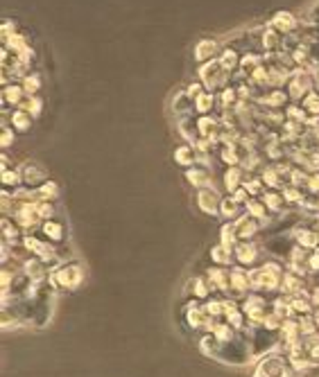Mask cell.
<instances>
[{"mask_svg":"<svg viewBox=\"0 0 319 377\" xmlns=\"http://www.w3.org/2000/svg\"><path fill=\"white\" fill-rule=\"evenodd\" d=\"M288 272L285 262L267 258L260 262L258 267L249 269V283H251V292L256 294H265V296H276L281 292V283L283 276Z\"/></svg>","mask_w":319,"mask_h":377,"instance_id":"cell-1","label":"cell"},{"mask_svg":"<svg viewBox=\"0 0 319 377\" xmlns=\"http://www.w3.org/2000/svg\"><path fill=\"white\" fill-rule=\"evenodd\" d=\"M84 278H86V272L84 267H81V262L72 258V260H64L50 269L48 285H50L55 292H75L81 287V283H84Z\"/></svg>","mask_w":319,"mask_h":377,"instance_id":"cell-2","label":"cell"},{"mask_svg":"<svg viewBox=\"0 0 319 377\" xmlns=\"http://www.w3.org/2000/svg\"><path fill=\"white\" fill-rule=\"evenodd\" d=\"M23 251L28 253V256H35L39 258L41 262H46L48 267H57L61 262V253H59V247H55V244H50L48 240H44L39 233H26V237H23L21 242Z\"/></svg>","mask_w":319,"mask_h":377,"instance_id":"cell-3","label":"cell"},{"mask_svg":"<svg viewBox=\"0 0 319 377\" xmlns=\"http://www.w3.org/2000/svg\"><path fill=\"white\" fill-rule=\"evenodd\" d=\"M251 359H253V355H251V348H249L244 330H240L235 339L222 343L220 355H218V362H222L226 366H247Z\"/></svg>","mask_w":319,"mask_h":377,"instance_id":"cell-4","label":"cell"},{"mask_svg":"<svg viewBox=\"0 0 319 377\" xmlns=\"http://www.w3.org/2000/svg\"><path fill=\"white\" fill-rule=\"evenodd\" d=\"M294 375L297 373L292 371L288 355L283 350H274L263 359H258L251 377H294Z\"/></svg>","mask_w":319,"mask_h":377,"instance_id":"cell-5","label":"cell"},{"mask_svg":"<svg viewBox=\"0 0 319 377\" xmlns=\"http://www.w3.org/2000/svg\"><path fill=\"white\" fill-rule=\"evenodd\" d=\"M247 334V341H249V348H251V355L253 359H263L265 355L274 350H281V343H279V332H272L267 327H247L244 330Z\"/></svg>","mask_w":319,"mask_h":377,"instance_id":"cell-6","label":"cell"},{"mask_svg":"<svg viewBox=\"0 0 319 377\" xmlns=\"http://www.w3.org/2000/svg\"><path fill=\"white\" fill-rule=\"evenodd\" d=\"M197 79L202 81L206 91L218 93V91H222L224 86L231 84L233 75H231V72H226L222 65H220L218 59H213V61H206V63L197 65Z\"/></svg>","mask_w":319,"mask_h":377,"instance_id":"cell-7","label":"cell"},{"mask_svg":"<svg viewBox=\"0 0 319 377\" xmlns=\"http://www.w3.org/2000/svg\"><path fill=\"white\" fill-rule=\"evenodd\" d=\"M240 307L244 316H247V327H258L263 325L265 316L269 314V309H272V296H265V294H256L251 292L249 296H244L240 300Z\"/></svg>","mask_w":319,"mask_h":377,"instance_id":"cell-8","label":"cell"},{"mask_svg":"<svg viewBox=\"0 0 319 377\" xmlns=\"http://www.w3.org/2000/svg\"><path fill=\"white\" fill-rule=\"evenodd\" d=\"M260 247H263V251L267 253L269 258L285 262L290 256V251L294 249V240H292L290 231L288 233H269Z\"/></svg>","mask_w":319,"mask_h":377,"instance_id":"cell-9","label":"cell"},{"mask_svg":"<svg viewBox=\"0 0 319 377\" xmlns=\"http://www.w3.org/2000/svg\"><path fill=\"white\" fill-rule=\"evenodd\" d=\"M222 190L215 185L211 187H202V190H195V208H197L202 215L206 217H218L220 215V203H222Z\"/></svg>","mask_w":319,"mask_h":377,"instance_id":"cell-10","label":"cell"},{"mask_svg":"<svg viewBox=\"0 0 319 377\" xmlns=\"http://www.w3.org/2000/svg\"><path fill=\"white\" fill-rule=\"evenodd\" d=\"M263 247L253 240V242H238V247L233 249V260L238 267H244V269H253L258 267L260 262H263Z\"/></svg>","mask_w":319,"mask_h":377,"instance_id":"cell-11","label":"cell"},{"mask_svg":"<svg viewBox=\"0 0 319 377\" xmlns=\"http://www.w3.org/2000/svg\"><path fill=\"white\" fill-rule=\"evenodd\" d=\"M209 321V314H206V305L204 300L197 298H186L184 303V323L188 330H195V332H202L204 325Z\"/></svg>","mask_w":319,"mask_h":377,"instance_id":"cell-12","label":"cell"},{"mask_svg":"<svg viewBox=\"0 0 319 377\" xmlns=\"http://www.w3.org/2000/svg\"><path fill=\"white\" fill-rule=\"evenodd\" d=\"M251 294V283H249V269L244 267H229V294L226 296H233L242 300L244 296Z\"/></svg>","mask_w":319,"mask_h":377,"instance_id":"cell-13","label":"cell"},{"mask_svg":"<svg viewBox=\"0 0 319 377\" xmlns=\"http://www.w3.org/2000/svg\"><path fill=\"white\" fill-rule=\"evenodd\" d=\"M184 179H186L188 185L195 187V190H202V187L215 185V172H213L211 163H197V165L184 170Z\"/></svg>","mask_w":319,"mask_h":377,"instance_id":"cell-14","label":"cell"},{"mask_svg":"<svg viewBox=\"0 0 319 377\" xmlns=\"http://www.w3.org/2000/svg\"><path fill=\"white\" fill-rule=\"evenodd\" d=\"M292 235V240L297 247L301 249H308V251H313L319 247V233H317V224H310V221L306 219H301L299 224H294V228L290 231Z\"/></svg>","mask_w":319,"mask_h":377,"instance_id":"cell-15","label":"cell"},{"mask_svg":"<svg viewBox=\"0 0 319 377\" xmlns=\"http://www.w3.org/2000/svg\"><path fill=\"white\" fill-rule=\"evenodd\" d=\"M233 226H235V235H238L240 242L258 240V235L265 231V221L251 217V215H247V212H242V215L233 221Z\"/></svg>","mask_w":319,"mask_h":377,"instance_id":"cell-16","label":"cell"},{"mask_svg":"<svg viewBox=\"0 0 319 377\" xmlns=\"http://www.w3.org/2000/svg\"><path fill=\"white\" fill-rule=\"evenodd\" d=\"M21 274L28 278L30 283L41 285V283H48V276H50V267L46 262H41L35 256H26V260L21 262Z\"/></svg>","mask_w":319,"mask_h":377,"instance_id":"cell-17","label":"cell"},{"mask_svg":"<svg viewBox=\"0 0 319 377\" xmlns=\"http://www.w3.org/2000/svg\"><path fill=\"white\" fill-rule=\"evenodd\" d=\"M197 118V134L204 141H211L213 145L220 147V136H222V122L220 116L211 113V116H195Z\"/></svg>","mask_w":319,"mask_h":377,"instance_id":"cell-18","label":"cell"},{"mask_svg":"<svg viewBox=\"0 0 319 377\" xmlns=\"http://www.w3.org/2000/svg\"><path fill=\"white\" fill-rule=\"evenodd\" d=\"M21 174H23V185L30 187V190H37V187H41V185H44V183L48 181V172H46V167L41 165V163H37V161L23 163Z\"/></svg>","mask_w":319,"mask_h":377,"instance_id":"cell-19","label":"cell"},{"mask_svg":"<svg viewBox=\"0 0 319 377\" xmlns=\"http://www.w3.org/2000/svg\"><path fill=\"white\" fill-rule=\"evenodd\" d=\"M44 240H48L50 244H55V247H61L64 242H66V226H64V221H59V217L55 219H46L44 224H41V228L37 231Z\"/></svg>","mask_w":319,"mask_h":377,"instance_id":"cell-20","label":"cell"},{"mask_svg":"<svg viewBox=\"0 0 319 377\" xmlns=\"http://www.w3.org/2000/svg\"><path fill=\"white\" fill-rule=\"evenodd\" d=\"M204 276H206V281L211 285L213 294L226 296V294H229V269L226 267L211 265L209 269H204Z\"/></svg>","mask_w":319,"mask_h":377,"instance_id":"cell-21","label":"cell"},{"mask_svg":"<svg viewBox=\"0 0 319 377\" xmlns=\"http://www.w3.org/2000/svg\"><path fill=\"white\" fill-rule=\"evenodd\" d=\"M220 50H222V45H220V41L218 39H200L197 43H195V50H193V57H195V61L200 63H206V61H213V59H218V54Z\"/></svg>","mask_w":319,"mask_h":377,"instance_id":"cell-22","label":"cell"},{"mask_svg":"<svg viewBox=\"0 0 319 377\" xmlns=\"http://www.w3.org/2000/svg\"><path fill=\"white\" fill-rule=\"evenodd\" d=\"M267 26L279 32L281 37H288V34H294V32H299V19L290 12H276L272 19H269Z\"/></svg>","mask_w":319,"mask_h":377,"instance_id":"cell-23","label":"cell"},{"mask_svg":"<svg viewBox=\"0 0 319 377\" xmlns=\"http://www.w3.org/2000/svg\"><path fill=\"white\" fill-rule=\"evenodd\" d=\"M244 176H247V170H244L242 165L224 167L222 170V179H220V183H222V192L224 194L235 192L244 183Z\"/></svg>","mask_w":319,"mask_h":377,"instance_id":"cell-24","label":"cell"},{"mask_svg":"<svg viewBox=\"0 0 319 377\" xmlns=\"http://www.w3.org/2000/svg\"><path fill=\"white\" fill-rule=\"evenodd\" d=\"M186 298H197V300H206L213 296V289H211V285L206 281V276L200 274V276H193L191 281L186 283Z\"/></svg>","mask_w":319,"mask_h":377,"instance_id":"cell-25","label":"cell"},{"mask_svg":"<svg viewBox=\"0 0 319 377\" xmlns=\"http://www.w3.org/2000/svg\"><path fill=\"white\" fill-rule=\"evenodd\" d=\"M308 289H310V287H308V278L292 274L290 269H288V272H285V276H283V283H281V292L279 294H283V296H297V294H304Z\"/></svg>","mask_w":319,"mask_h":377,"instance_id":"cell-26","label":"cell"},{"mask_svg":"<svg viewBox=\"0 0 319 377\" xmlns=\"http://www.w3.org/2000/svg\"><path fill=\"white\" fill-rule=\"evenodd\" d=\"M0 228H3V242L10 244V247L21 244L23 237H26L23 228L19 226V221H16L14 217H10V215H3V219H0Z\"/></svg>","mask_w":319,"mask_h":377,"instance_id":"cell-27","label":"cell"},{"mask_svg":"<svg viewBox=\"0 0 319 377\" xmlns=\"http://www.w3.org/2000/svg\"><path fill=\"white\" fill-rule=\"evenodd\" d=\"M26 91H23L21 81H7L3 86V104H7V109H19L26 100Z\"/></svg>","mask_w":319,"mask_h":377,"instance_id":"cell-28","label":"cell"},{"mask_svg":"<svg viewBox=\"0 0 319 377\" xmlns=\"http://www.w3.org/2000/svg\"><path fill=\"white\" fill-rule=\"evenodd\" d=\"M290 298V314L292 316H310L315 314V305L313 300H310V289L304 292V294H297V296H288Z\"/></svg>","mask_w":319,"mask_h":377,"instance_id":"cell-29","label":"cell"},{"mask_svg":"<svg viewBox=\"0 0 319 377\" xmlns=\"http://www.w3.org/2000/svg\"><path fill=\"white\" fill-rule=\"evenodd\" d=\"M173 159L179 167H193V165H197L200 163V156H197V152H195V147L191 143H182L179 147H175V152H173Z\"/></svg>","mask_w":319,"mask_h":377,"instance_id":"cell-30","label":"cell"},{"mask_svg":"<svg viewBox=\"0 0 319 377\" xmlns=\"http://www.w3.org/2000/svg\"><path fill=\"white\" fill-rule=\"evenodd\" d=\"M240 57H242V52L240 50H235L233 45H222V50H220V54H218V61H220V65L226 70V72H238V68H240Z\"/></svg>","mask_w":319,"mask_h":377,"instance_id":"cell-31","label":"cell"},{"mask_svg":"<svg viewBox=\"0 0 319 377\" xmlns=\"http://www.w3.org/2000/svg\"><path fill=\"white\" fill-rule=\"evenodd\" d=\"M177 134L182 138L184 143H195L200 138L197 134V118L195 116H184V118H177Z\"/></svg>","mask_w":319,"mask_h":377,"instance_id":"cell-32","label":"cell"},{"mask_svg":"<svg viewBox=\"0 0 319 377\" xmlns=\"http://www.w3.org/2000/svg\"><path fill=\"white\" fill-rule=\"evenodd\" d=\"M242 212H244V206L235 201L231 194L222 196V203H220V215H218L220 219H222V221H235L242 215Z\"/></svg>","mask_w":319,"mask_h":377,"instance_id":"cell-33","label":"cell"},{"mask_svg":"<svg viewBox=\"0 0 319 377\" xmlns=\"http://www.w3.org/2000/svg\"><path fill=\"white\" fill-rule=\"evenodd\" d=\"M218 111H233L235 104L240 102V95H238V88H235V84H229L224 86L222 91H218Z\"/></svg>","mask_w":319,"mask_h":377,"instance_id":"cell-34","label":"cell"},{"mask_svg":"<svg viewBox=\"0 0 319 377\" xmlns=\"http://www.w3.org/2000/svg\"><path fill=\"white\" fill-rule=\"evenodd\" d=\"M218 111V95L211 91H204L197 100L193 102V113L195 116H211Z\"/></svg>","mask_w":319,"mask_h":377,"instance_id":"cell-35","label":"cell"},{"mask_svg":"<svg viewBox=\"0 0 319 377\" xmlns=\"http://www.w3.org/2000/svg\"><path fill=\"white\" fill-rule=\"evenodd\" d=\"M197 346H200V352H202V355L206 357V359H218L220 348H222V343H220L215 337H213L211 332H200Z\"/></svg>","mask_w":319,"mask_h":377,"instance_id":"cell-36","label":"cell"},{"mask_svg":"<svg viewBox=\"0 0 319 377\" xmlns=\"http://www.w3.org/2000/svg\"><path fill=\"white\" fill-rule=\"evenodd\" d=\"M258 176L263 179L267 190H281V187L285 185V179L279 174V170H276L274 163H267V165L258 172Z\"/></svg>","mask_w":319,"mask_h":377,"instance_id":"cell-37","label":"cell"},{"mask_svg":"<svg viewBox=\"0 0 319 377\" xmlns=\"http://www.w3.org/2000/svg\"><path fill=\"white\" fill-rule=\"evenodd\" d=\"M170 111H173V116H175V118L195 116V113H193V102L186 97L184 88H182V91H177V93L173 95V100H170Z\"/></svg>","mask_w":319,"mask_h":377,"instance_id":"cell-38","label":"cell"},{"mask_svg":"<svg viewBox=\"0 0 319 377\" xmlns=\"http://www.w3.org/2000/svg\"><path fill=\"white\" fill-rule=\"evenodd\" d=\"M7 125L14 127L16 134H28V131L32 129V125H35V118H32L30 113H26L23 109H12L10 122H7Z\"/></svg>","mask_w":319,"mask_h":377,"instance_id":"cell-39","label":"cell"},{"mask_svg":"<svg viewBox=\"0 0 319 377\" xmlns=\"http://www.w3.org/2000/svg\"><path fill=\"white\" fill-rule=\"evenodd\" d=\"M260 199L265 201V206L269 208L272 215H281V212L288 210V203H285V196L281 190H265L260 194Z\"/></svg>","mask_w":319,"mask_h":377,"instance_id":"cell-40","label":"cell"},{"mask_svg":"<svg viewBox=\"0 0 319 377\" xmlns=\"http://www.w3.org/2000/svg\"><path fill=\"white\" fill-rule=\"evenodd\" d=\"M281 192L285 196L288 208H304V203L308 199V192L304 190V187H297V185H283Z\"/></svg>","mask_w":319,"mask_h":377,"instance_id":"cell-41","label":"cell"},{"mask_svg":"<svg viewBox=\"0 0 319 377\" xmlns=\"http://www.w3.org/2000/svg\"><path fill=\"white\" fill-rule=\"evenodd\" d=\"M209 258H211V265H218V267H233L235 260H233V251L231 249H224L222 244H215L211 247L209 251Z\"/></svg>","mask_w":319,"mask_h":377,"instance_id":"cell-42","label":"cell"},{"mask_svg":"<svg viewBox=\"0 0 319 377\" xmlns=\"http://www.w3.org/2000/svg\"><path fill=\"white\" fill-rule=\"evenodd\" d=\"M260 63H265V54L263 52H258V50H249V52H242V57H240V72L242 75H251L253 70L258 68Z\"/></svg>","mask_w":319,"mask_h":377,"instance_id":"cell-43","label":"cell"},{"mask_svg":"<svg viewBox=\"0 0 319 377\" xmlns=\"http://www.w3.org/2000/svg\"><path fill=\"white\" fill-rule=\"evenodd\" d=\"M244 212H247V215H251V217L260 219V221H265V224L274 217L272 212H269V208L265 206V201L260 199V196H251V199L247 201V206H244Z\"/></svg>","mask_w":319,"mask_h":377,"instance_id":"cell-44","label":"cell"},{"mask_svg":"<svg viewBox=\"0 0 319 377\" xmlns=\"http://www.w3.org/2000/svg\"><path fill=\"white\" fill-rule=\"evenodd\" d=\"M238 235H235V226L233 221H222V226H220V235H218V244H222L224 249H235L238 247Z\"/></svg>","mask_w":319,"mask_h":377,"instance_id":"cell-45","label":"cell"},{"mask_svg":"<svg viewBox=\"0 0 319 377\" xmlns=\"http://www.w3.org/2000/svg\"><path fill=\"white\" fill-rule=\"evenodd\" d=\"M0 181H3V190H19L23 187V174H21V167H7L0 172Z\"/></svg>","mask_w":319,"mask_h":377,"instance_id":"cell-46","label":"cell"},{"mask_svg":"<svg viewBox=\"0 0 319 377\" xmlns=\"http://www.w3.org/2000/svg\"><path fill=\"white\" fill-rule=\"evenodd\" d=\"M32 196H35L37 201H55L59 199V183L52 181V179H48V181L37 187V190H32Z\"/></svg>","mask_w":319,"mask_h":377,"instance_id":"cell-47","label":"cell"},{"mask_svg":"<svg viewBox=\"0 0 319 377\" xmlns=\"http://www.w3.org/2000/svg\"><path fill=\"white\" fill-rule=\"evenodd\" d=\"M5 48L10 50L12 54H21V52H26V50H30V43H28V37L26 34H21V32H16V34H12V37H7L5 41Z\"/></svg>","mask_w":319,"mask_h":377,"instance_id":"cell-48","label":"cell"},{"mask_svg":"<svg viewBox=\"0 0 319 377\" xmlns=\"http://www.w3.org/2000/svg\"><path fill=\"white\" fill-rule=\"evenodd\" d=\"M21 86H23V91H26V95H39L41 86H44V79H41V72L30 70L28 75L21 79Z\"/></svg>","mask_w":319,"mask_h":377,"instance_id":"cell-49","label":"cell"},{"mask_svg":"<svg viewBox=\"0 0 319 377\" xmlns=\"http://www.w3.org/2000/svg\"><path fill=\"white\" fill-rule=\"evenodd\" d=\"M213 337H215L220 343H226V341H231V339H235V337H238V330H235V327L233 325H229L226 321H224V318H222V321H218L215 323V327H213Z\"/></svg>","mask_w":319,"mask_h":377,"instance_id":"cell-50","label":"cell"},{"mask_svg":"<svg viewBox=\"0 0 319 377\" xmlns=\"http://www.w3.org/2000/svg\"><path fill=\"white\" fill-rule=\"evenodd\" d=\"M19 109L30 113V116L37 120V118H41V113H44V100H41V95H28Z\"/></svg>","mask_w":319,"mask_h":377,"instance_id":"cell-51","label":"cell"},{"mask_svg":"<svg viewBox=\"0 0 319 377\" xmlns=\"http://www.w3.org/2000/svg\"><path fill=\"white\" fill-rule=\"evenodd\" d=\"M283 113H285V120L299 122V125H306V120H308V113H306V109H304V106H301L299 102H290V104L283 109Z\"/></svg>","mask_w":319,"mask_h":377,"instance_id":"cell-52","label":"cell"},{"mask_svg":"<svg viewBox=\"0 0 319 377\" xmlns=\"http://www.w3.org/2000/svg\"><path fill=\"white\" fill-rule=\"evenodd\" d=\"M222 298L220 294H213L211 298L204 300V305H206V314L211 318H224V307H222Z\"/></svg>","mask_w":319,"mask_h":377,"instance_id":"cell-53","label":"cell"},{"mask_svg":"<svg viewBox=\"0 0 319 377\" xmlns=\"http://www.w3.org/2000/svg\"><path fill=\"white\" fill-rule=\"evenodd\" d=\"M242 187H244V190H247L251 196H260V194H263V192L267 190L265 183H263V179H260L258 174H247V176H244Z\"/></svg>","mask_w":319,"mask_h":377,"instance_id":"cell-54","label":"cell"},{"mask_svg":"<svg viewBox=\"0 0 319 377\" xmlns=\"http://www.w3.org/2000/svg\"><path fill=\"white\" fill-rule=\"evenodd\" d=\"M299 104L306 109L308 118H319V91H317V88H315V91H310Z\"/></svg>","mask_w":319,"mask_h":377,"instance_id":"cell-55","label":"cell"},{"mask_svg":"<svg viewBox=\"0 0 319 377\" xmlns=\"http://www.w3.org/2000/svg\"><path fill=\"white\" fill-rule=\"evenodd\" d=\"M14 141H16L14 127L5 125V122H3V131H0V147H3V150H10V147L14 145Z\"/></svg>","mask_w":319,"mask_h":377,"instance_id":"cell-56","label":"cell"},{"mask_svg":"<svg viewBox=\"0 0 319 377\" xmlns=\"http://www.w3.org/2000/svg\"><path fill=\"white\" fill-rule=\"evenodd\" d=\"M204 91H206V88H204V84H202L200 79L191 81V84H188V86L184 88V93H186V97H188V100H191V102H195V100H197V97H200V95H202Z\"/></svg>","mask_w":319,"mask_h":377,"instance_id":"cell-57","label":"cell"},{"mask_svg":"<svg viewBox=\"0 0 319 377\" xmlns=\"http://www.w3.org/2000/svg\"><path fill=\"white\" fill-rule=\"evenodd\" d=\"M304 190L308 194H319V172H310V176H308V181L304 185Z\"/></svg>","mask_w":319,"mask_h":377,"instance_id":"cell-58","label":"cell"},{"mask_svg":"<svg viewBox=\"0 0 319 377\" xmlns=\"http://www.w3.org/2000/svg\"><path fill=\"white\" fill-rule=\"evenodd\" d=\"M0 32H3V41L7 39V37H12V34H16V23L12 21V19H7V21H3V26H0Z\"/></svg>","mask_w":319,"mask_h":377,"instance_id":"cell-59","label":"cell"},{"mask_svg":"<svg viewBox=\"0 0 319 377\" xmlns=\"http://www.w3.org/2000/svg\"><path fill=\"white\" fill-rule=\"evenodd\" d=\"M231 196H233V199L238 201V203H242V206H247V201L251 199V194H249L247 190H244L242 185H240V187H238V190H235V192H231Z\"/></svg>","mask_w":319,"mask_h":377,"instance_id":"cell-60","label":"cell"}]
</instances>
